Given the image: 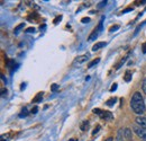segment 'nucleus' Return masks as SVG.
<instances>
[{"mask_svg":"<svg viewBox=\"0 0 146 141\" xmlns=\"http://www.w3.org/2000/svg\"><path fill=\"white\" fill-rule=\"evenodd\" d=\"M81 21H82V23H84V24H86V23H89V21H90V18L84 17V18H82V20H81Z\"/></svg>","mask_w":146,"mask_h":141,"instance_id":"obj_23","label":"nucleus"},{"mask_svg":"<svg viewBox=\"0 0 146 141\" xmlns=\"http://www.w3.org/2000/svg\"><path fill=\"white\" fill-rule=\"evenodd\" d=\"M133 10V8H126L125 10H123V14H125V13H128V11H131Z\"/></svg>","mask_w":146,"mask_h":141,"instance_id":"obj_27","label":"nucleus"},{"mask_svg":"<svg viewBox=\"0 0 146 141\" xmlns=\"http://www.w3.org/2000/svg\"><path fill=\"white\" fill-rule=\"evenodd\" d=\"M21 28H24V23H21V24H19L17 27H15V33H18L19 31L21 30Z\"/></svg>","mask_w":146,"mask_h":141,"instance_id":"obj_16","label":"nucleus"},{"mask_svg":"<svg viewBox=\"0 0 146 141\" xmlns=\"http://www.w3.org/2000/svg\"><path fill=\"white\" fill-rule=\"evenodd\" d=\"M135 132H136V134H137L142 140L146 141V129H143V128H135Z\"/></svg>","mask_w":146,"mask_h":141,"instance_id":"obj_3","label":"nucleus"},{"mask_svg":"<svg viewBox=\"0 0 146 141\" xmlns=\"http://www.w3.org/2000/svg\"><path fill=\"white\" fill-rule=\"evenodd\" d=\"M105 46H106V42H98L92 46V51H98V50H100L101 48H105Z\"/></svg>","mask_w":146,"mask_h":141,"instance_id":"obj_7","label":"nucleus"},{"mask_svg":"<svg viewBox=\"0 0 146 141\" xmlns=\"http://www.w3.org/2000/svg\"><path fill=\"white\" fill-rule=\"evenodd\" d=\"M130 107L134 111V113H136L137 115H142L146 109L145 103H144V98L142 96V94L139 91H136L130 101Z\"/></svg>","mask_w":146,"mask_h":141,"instance_id":"obj_1","label":"nucleus"},{"mask_svg":"<svg viewBox=\"0 0 146 141\" xmlns=\"http://www.w3.org/2000/svg\"><path fill=\"white\" fill-rule=\"evenodd\" d=\"M34 31H35V30H34V28H32V27L27 28V32H28V33H32V32H34Z\"/></svg>","mask_w":146,"mask_h":141,"instance_id":"obj_29","label":"nucleus"},{"mask_svg":"<svg viewBox=\"0 0 146 141\" xmlns=\"http://www.w3.org/2000/svg\"><path fill=\"white\" fill-rule=\"evenodd\" d=\"M117 30H119V25H113V26L110 27L109 32H115V31H117Z\"/></svg>","mask_w":146,"mask_h":141,"instance_id":"obj_17","label":"nucleus"},{"mask_svg":"<svg viewBox=\"0 0 146 141\" xmlns=\"http://www.w3.org/2000/svg\"><path fill=\"white\" fill-rule=\"evenodd\" d=\"M124 136H125V139L127 141H131L133 140V136H131V130L130 129H124Z\"/></svg>","mask_w":146,"mask_h":141,"instance_id":"obj_6","label":"nucleus"},{"mask_svg":"<svg viewBox=\"0 0 146 141\" xmlns=\"http://www.w3.org/2000/svg\"><path fill=\"white\" fill-rule=\"evenodd\" d=\"M106 141H113V138H111V137H110V138H108Z\"/></svg>","mask_w":146,"mask_h":141,"instance_id":"obj_31","label":"nucleus"},{"mask_svg":"<svg viewBox=\"0 0 146 141\" xmlns=\"http://www.w3.org/2000/svg\"><path fill=\"white\" fill-rule=\"evenodd\" d=\"M28 115V112H27V108L26 107H24L23 109H21V113L19 114V117H26Z\"/></svg>","mask_w":146,"mask_h":141,"instance_id":"obj_13","label":"nucleus"},{"mask_svg":"<svg viewBox=\"0 0 146 141\" xmlns=\"http://www.w3.org/2000/svg\"><path fill=\"white\" fill-rule=\"evenodd\" d=\"M106 3H107V1H101V2H100V5H99V6H98V7H99V8H100V7H102V6H105V5H106Z\"/></svg>","mask_w":146,"mask_h":141,"instance_id":"obj_28","label":"nucleus"},{"mask_svg":"<svg viewBox=\"0 0 146 141\" xmlns=\"http://www.w3.org/2000/svg\"><path fill=\"white\" fill-rule=\"evenodd\" d=\"M57 89H58V85H56V84L52 85V87H51V90H52V91H56Z\"/></svg>","mask_w":146,"mask_h":141,"instance_id":"obj_21","label":"nucleus"},{"mask_svg":"<svg viewBox=\"0 0 146 141\" xmlns=\"http://www.w3.org/2000/svg\"><path fill=\"white\" fill-rule=\"evenodd\" d=\"M2 141H3V140H2Z\"/></svg>","mask_w":146,"mask_h":141,"instance_id":"obj_33","label":"nucleus"},{"mask_svg":"<svg viewBox=\"0 0 146 141\" xmlns=\"http://www.w3.org/2000/svg\"><path fill=\"white\" fill-rule=\"evenodd\" d=\"M43 99V93H38L36 96L33 98V103H39Z\"/></svg>","mask_w":146,"mask_h":141,"instance_id":"obj_10","label":"nucleus"},{"mask_svg":"<svg viewBox=\"0 0 146 141\" xmlns=\"http://www.w3.org/2000/svg\"><path fill=\"white\" fill-rule=\"evenodd\" d=\"M142 51H143V53H146V42L143 43V45H142Z\"/></svg>","mask_w":146,"mask_h":141,"instance_id":"obj_26","label":"nucleus"},{"mask_svg":"<svg viewBox=\"0 0 146 141\" xmlns=\"http://www.w3.org/2000/svg\"><path fill=\"white\" fill-rule=\"evenodd\" d=\"M116 101H117V98H116V97L109 98V99L106 102V105H107V106H113V105H115V103H116Z\"/></svg>","mask_w":146,"mask_h":141,"instance_id":"obj_11","label":"nucleus"},{"mask_svg":"<svg viewBox=\"0 0 146 141\" xmlns=\"http://www.w3.org/2000/svg\"><path fill=\"white\" fill-rule=\"evenodd\" d=\"M1 93H2V94H1V95H2V96H5V94H7V90H5V89H3V90H2V91H1Z\"/></svg>","mask_w":146,"mask_h":141,"instance_id":"obj_30","label":"nucleus"},{"mask_svg":"<svg viewBox=\"0 0 146 141\" xmlns=\"http://www.w3.org/2000/svg\"><path fill=\"white\" fill-rule=\"evenodd\" d=\"M93 113L97 114V115H99V116H100L101 119H104L105 121H109V120H112V119H113L112 113L109 112V111H102V109H100V108H94V109H93Z\"/></svg>","mask_w":146,"mask_h":141,"instance_id":"obj_2","label":"nucleus"},{"mask_svg":"<svg viewBox=\"0 0 146 141\" xmlns=\"http://www.w3.org/2000/svg\"><path fill=\"white\" fill-rule=\"evenodd\" d=\"M117 89V84H113L112 86H111V88H110V91H115Z\"/></svg>","mask_w":146,"mask_h":141,"instance_id":"obj_25","label":"nucleus"},{"mask_svg":"<svg viewBox=\"0 0 146 141\" xmlns=\"http://www.w3.org/2000/svg\"><path fill=\"white\" fill-rule=\"evenodd\" d=\"M135 121H136V123L138 124L141 128L146 129V117L145 116H137Z\"/></svg>","mask_w":146,"mask_h":141,"instance_id":"obj_4","label":"nucleus"},{"mask_svg":"<svg viewBox=\"0 0 146 141\" xmlns=\"http://www.w3.org/2000/svg\"><path fill=\"white\" fill-rule=\"evenodd\" d=\"M69 141H78L76 139H71V140H69Z\"/></svg>","mask_w":146,"mask_h":141,"instance_id":"obj_32","label":"nucleus"},{"mask_svg":"<svg viewBox=\"0 0 146 141\" xmlns=\"http://www.w3.org/2000/svg\"><path fill=\"white\" fill-rule=\"evenodd\" d=\"M61 19H62V16H61V15H60V16H57V17L54 19V24H57V23H58Z\"/></svg>","mask_w":146,"mask_h":141,"instance_id":"obj_24","label":"nucleus"},{"mask_svg":"<svg viewBox=\"0 0 146 141\" xmlns=\"http://www.w3.org/2000/svg\"><path fill=\"white\" fill-rule=\"evenodd\" d=\"M124 79H125V81H130L131 80V72L129 70L126 71V73H125V77H124Z\"/></svg>","mask_w":146,"mask_h":141,"instance_id":"obj_12","label":"nucleus"},{"mask_svg":"<svg viewBox=\"0 0 146 141\" xmlns=\"http://www.w3.org/2000/svg\"><path fill=\"white\" fill-rule=\"evenodd\" d=\"M99 62H100V59H99V58H98V59H94V60H92L91 62L88 64V67H89V68H92L93 66H96V64L99 63Z\"/></svg>","mask_w":146,"mask_h":141,"instance_id":"obj_14","label":"nucleus"},{"mask_svg":"<svg viewBox=\"0 0 146 141\" xmlns=\"http://www.w3.org/2000/svg\"><path fill=\"white\" fill-rule=\"evenodd\" d=\"M37 111H38V107H37V106H34V107L32 108V111H31V113H32V114H36V113H37Z\"/></svg>","mask_w":146,"mask_h":141,"instance_id":"obj_22","label":"nucleus"},{"mask_svg":"<svg viewBox=\"0 0 146 141\" xmlns=\"http://www.w3.org/2000/svg\"><path fill=\"white\" fill-rule=\"evenodd\" d=\"M88 60V55H80V56H78L74 61H73V64H81V63H83V62H86Z\"/></svg>","mask_w":146,"mask_h":141,"instance_id":"obj_5","label":"nucleus"},{"mask_svg":"<svg viewBox=\"0 0 146 141\" xmlns=\"http://www.w3.org/2000/svg\"><path fill=\"white\" fill-rule=\"evenodd\" d=\"M142 89H143L144 94H146V78L143 80V84H142Z\"/></svg>","mask_w":146,"mask_h":141,"instance_id":"obj_20","label":"nucleus"},{"mask_svg":"<svg viewBox=\"0 0 146 141\" xmlns=\"http://www.w3.org/2000/svg\"><path fill=\"white\" fill-rule=\"evenodd\" d=\"M98 34H99V31L96 28V30L92 32L91 34L89 35V37H88V41H90V42H91V41H94V40L98 37Z\"/></svg>","mask_w":146,"mask_h":141,"instance_id":"obj_9","label":"nucleus"},{"mask_svg":"<svg viewBox=\"0 0 146 141\" xmlns=\"http://www.w3.org/2000/svg\"><path fill=\"white\" fill-rule=\"evenodd\" d=\"M89 126V121H83V123L81 124V130L82 131H86Z\"/></svg>","mask_w":146,"mask_h":141,"instance_id":"obj_15","label":"nucleus"},{"mask_svg":"<svg viewBox=\"0 0 146 141\" xmlns=\"http://www.w3.org/2000/svg\"><path fill=\"white\" fill-rule=\"evenodd\" d=\"M100 129H101V126H100V125H97V126H96V129H94V130H93V131H92V134H93V136H94V134H96V133H98V132H99V130H100Z\"/></svg>","mask_w":146,"mask_h":141,"instance_id":"obj_18","label":"nucleus"},{"mask_svg":"<svg viewBox=\"0 0 146 141\" xmlns=\"http://www.w3.org/2000/svg\"><path fill=\"white\" fill-rule=\"evenodd\" d=\"M102 20H104V17L101 18V20H100V23H99V26H98V28H97L99 32H101V31H102V23H104Z\"/></svg>","mask_w":146,"mask_h":141,"instance_id":"obj_19","label":"nucleus"},{"mask_svg":"<svg viewBox=\"0 0 146 141\" xmlns=\"http://www.w3.org/2000/svg\"><path fill=\"white\" fill-rule=\"evenodd\" d=\"M124 130L123 129H119L118 132H117V138H116V141H124Z\"/></svg>","mask_w":146,"mask_h":141,"instance_id":"obj_8","label":"nucleus"}]
</instances>
